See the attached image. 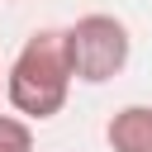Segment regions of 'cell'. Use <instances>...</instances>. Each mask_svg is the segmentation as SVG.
<instances>
[{"label": "cell", "mask_w": 152, "mask_h": 152, "mask_svg": "<svg viewBox=\"0 0 152 152\" xmlns=\"http://www.w3.org/2000/svg\"><path fill=\"white\" fill-rule=\"evenodd\" d=\"M0 152H33V119L0 114Z\"/></svg>", "instance_id": "277c9868"}, {"label": "cell", "mask_w": 152, "mask_h": 152, "mask_svg": "<svg viewBox=\"0 0 152 152\" xmlns=\"http://www.w3.org/2000/svg\"><path fill=\"white\" fill-rule=\"evenodd\" d=\"M71 81H76V62H71L66 28H33L5 71V95L14 114L43 124L66 109Z\"/></svg>", "instance_id": "6da1fadb"}, {"label": "cell", "mask_w": 152, "mask_h": 152, "mask_svg": "<svg viewBox=\"0 0 152 152\" xmlns=\"http://www.w3.org/2000/svg\"><path fill=\"white\" fill-rule=\"evenodd\" d=\"M66 38H71L76 81H86V86L114 81L133 57V33L119 14H81L76 24H66Z\"/></svg>", "instance_id": "7a4b0ae2"}, {"label": "cell", "mask_w": 152, "mask_h": 152, "mask_svg": "<svg viewBox=\"0 0 152 152\" xmlns=\"http://www.w3.org/2000/svg\"><path fill=\"white\" fill-rule=\"evenodd\" d=\"M109 152H152V104H124L104 124Z\"/></svg>", "instance_id": "3957f363"}]
</instances>
